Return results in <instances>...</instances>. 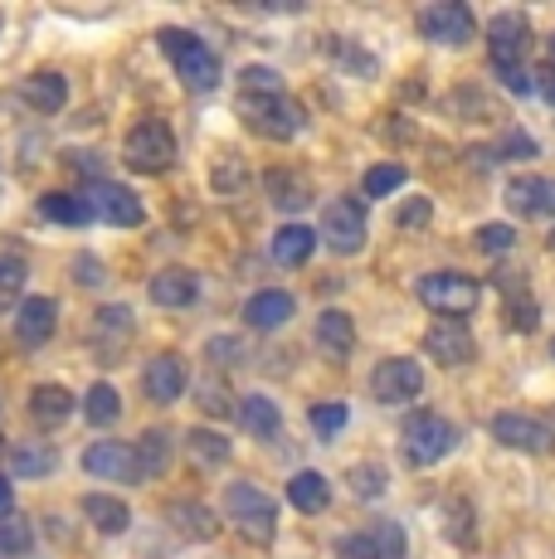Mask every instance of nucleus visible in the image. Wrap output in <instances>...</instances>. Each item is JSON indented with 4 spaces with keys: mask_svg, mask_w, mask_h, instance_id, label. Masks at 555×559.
<instances>
[{
    "mask_svg": "<svg viewBox=\"0 0 555 559\" xmlns=\"http://www.w3.org/2000/svg\"><path fill=\"white\" fill-rule=\"evenodd\" d=\"M156 45L170 59V69H176V79L186 83L190 93H210L220 83V53L205 45V39L196 35V29H156Z\"/></svg>",
    "mask_w": 555,
    "mask_h": 559,
    "instance_id": "2",
    "label": "nucleus"
},
{
    "mask_svg": "<svg viewBox=\"0 0 555 559\" xmlns=\"http://www.w3.org/2000/svg\"><path fill=\"white\" fill-rule=\"evenodd\" d=\"M317 346L336 360H346L351 350H356V326H351V317L341 307H327L322 317H317Z\"/></svg>",
    "mask_w": 555,
    "mask_h": 559,
    "instance_id": "29",
    "label": "nucleus"
},
{
    "mask_svg": "<svg viewBox=\"0 0 555 559\" xmlns=\"http://www.w3.org/2000/svg\"><path fill=\"white\" fill-rule=\"evenodd\" d=\"M83 418H88L93 428H113L117 418H122V400H117V384L98 380L88 394H83Z\"/></svg>",
    "mask_w": 555,
    "mask_h": 559,
    "instance_id": "35",
    "label": "nucleus"
},
{
    "mask_svg": "<svg viewBox=\"0 0 555 559\" xmlns=\"http://www.w3.org/2000/svg\"><path fill=\"white\" fill-rule=\"evenodd\" d=\"M263 190H269V204L273 210H283V214H297V210H307L312 204V180L303 176V170H287V166H278L263 176Z\"/></svg>",
    "mask_w": 555,
    "mask_h": 559,
    "instance_id": "21",
    "label": "nucleus"
},
{
    "mask_svg": "<svg viewBox=\"0 0 555 559\" xmlns=\"http://www.w3.org/2000/svg\"><path fill=\"white\" fill-rule=\"evenodd\" d=\"M386 487H390L386 467H376V462H356V467H351V491H356L361 501L386 497Z\"/></svg>",
    "mask_w": 555,
    "mask_h": 559,
    "instance_id": "42",
    "label": "nucleus"
},
{
    "mask_svg": "<svg viewBox=\"0 0 555 559\" xmlns=\"http://www.w3.org/2000/svg\"><path fill=\"white\" fill-rule=\"evenodd\" d=\"M551 356H555V341H551Z\"/></svg>",
    "mask_w": 555,
    "mask_h": 559,
    "instance_id": "55",
    "label": "nucleus"
},
{
    "mask_svg": "<svg viewBox=\"0 0 555 559\" xmlns=\"http://www.w3.org/2000/svg\"><path fill=\"white\" fill-rule=\"evenodd\" d=\"M186 453H190L196 467H224L234 448H229V438H224V433H215V428H190V433H186Z\"/></svg>",
    "mask_w": 555,
    "mask_h": 559,
    "instance_id": "34",
    "label": "nucleus"
},
{
    "mask_svg": "<svg viewBox=\"0 0 555 559\" xmlns=\"http://www.w3.org/2000/svg\"><path fill=\"white\" fill-rule=\"evenodd\" d=\"M501 200H507V210L521 214V219H546V214H555V176H517V180H507Z\"/></svg>",
    "mask_w": 555,
    "mask_h": 559,
    "instance_id": "17",
    "label": "nucleus"
},
{
    "mask_svg": "<svg viewBox=\"0 0 555 559\" xmlns=\"http://www.w3.org/2000/svg\"><path fill=\"white\" fill-rule=\"evenodd\" d=\"M497 287L507 293V311H511V331H536V321H541V311L536 302L527 297V287L517 283V277H507V273H497Z\"/></svg>",
    "mask_w": 555,
    "mask_h": 559,
    "instance_id": "36",
    "label": "nucleus"
},
{
    "mask_svg": "<svg viewBox=\"0 0 555 559\" xmlns=\"http://www.w3.org/2000/svg\"><path fill=\"white\" fill-rule=\"evenodd\" d=\"M370 394L380 404H410L424 394V365L410 356H390L370 370Z\"/></svg>",
    "mask_w": 555,
    "mask_h": 559,
    "instance_id": "12",
    "label": "nucleus"
},
{
    "mask_svg": "<svg viewBox=\"0 0 555 559\" xmlns=\"http://www.w3.org/2000/svg\"><path fill=\"white\" fill-rule=\"evenodd\" d=\"M122 160L137 170V176H166V170L180 160L176 132L166 127V117H142L137 127H127Z\"/></svg>",
    "mask_w": 555,
    "mask_h": 559,
    "instance_id": "3",
    "label": "nucleus"
},
{
    "mask_svg": "<svg viewBox=\"0 0 555 559\" xmlns=\"http://www.w3.org/2000/svg\"><path fill=\"white\" fill-rule=\"evenodd\" d=\"M127 336H132V311L127 307H98V317H93V350H98L103 360H117L127 346Z\"/></svg>",
    "mask_w": 555,
    "mask_h": 559,
    "instance_id": "22",
    "label": "nucleus"
},
{
    "mask_svg": "<svg viewBox=\"0 0 555 559\" xmlns=\"http://www.w3.org/2000/svg\"><path fill=\"white\" fill-rule=\"evenodd\" d=\"M234 414H239V428H244V433L259 438V443H273L278 428H283V414H278V404L269 400V394H249V400L234 408Z\"/></svg>",
    "mask_w": 555,
    "mask_h": 559,
    "instance_id": "26",
    "label": "nucleus"
},
{
    "mask_svg": "<svg viewBox=\"0 0 555 559\" xmlns=\"http://www.w3.org/2000/svg\"><path fill=\"white\" fill-rule=\"evenodd\" d=\"M73 277H79L83 287H103V283H108V273H103V263H98L93 253H79V258H73Z\"/></svg>",
    "mask_w": 555,
    "mask_h": 559,
    "instance_id": "48",
    "label": "nucleus"
},
{
    "mask_svg": "<svg viewBox=\"0 0 555 559\" xmlns=\"http://www.w3.org/2000/svg\"><path fill=\"white\" fill-rule=\"evenodd\" d=\"M546 243H551V249H555V229H551V239H546Z\"/></svg>",
    "mask_w": 555,
    "mask_h": 559,
    "instance_id": "53",
    "label": "nucleus"
},
{
    "mask_svg": "<svg viewBox=\"0 0 555 559\" xmlns=\"http://www.w3.org/2000/svg\"><path fill=\"white\" fill-rule=\"evenodd\" d=\"M531 93H541V98L555 107V63H546V69H531Z\"/></svg>",
    "mask_w": 555,
    "mask_h": 559,
    "instance_id": "51",
    "label": "nucleus"
},
{
    "mask_svg": "<svg viewBox=\"0 0 555 559\" xmlns=\"http://www.w3.org/2000/svg\"><path fill=\"white\" fill-rule=\"evenodd\" d=\"M424 356L434 365H444V370H458V365H468L477 356V341L473 331H468V321H434L429 331H424Z\"/></svg>",
    "mask_w": 555,
    "mask_h": 559,
    "instance_id": "14",
    "label": "nucleus"
},
{
    "mask_svg": "<svg viewBox=\"0 0 555 559\" xmlns=\"http://www.w3.org/2000/svg\"><path fill=\"white\" fill-rule=\"evenodd\" d=\"M55 326H59V302H55V297H25V302H20V311H15V341L25 350L49 346Z\"/></svg>",
    "mask_w": 555,
    "mask_h": 559,
    "instance_id": "19",
    "label": "nucleus"
},
{
    "mask_svg": "<svg viewBox=\"0 0 555 559\" xmlns=\"http://www.w3.org/2000/svg\"><path fill=\"white\" fill-rule=\"evenodd\" d=\"M35 545V525L25 515H0V555H29Z\"/></svg>",
    "mask_w": 555,
    "mask_h": 559,
    "instance_id": "39",
    "label": "nucleus"
},
{
    "mask_svg": "<svg viewBox=\"0 0 555 559\" xmlns=\"http://www.w3.org/2000/svg\"><path fill=\"white\" fill-rule=\"evenodd\" d=\"M170 525H176L180 535H190V540H215L220 535V515L215 507H205V501H190V497H180V501H170Z\"/></svg>",
    "mask_w": 555,
    "mask_h": 559,
    "instance_id": "23",
    "label": "nucleus"
},
{
    "mask_svg": "<svg viewBox=\"0 0 555 559\" xmlns=\"http://www.w3.org/2000/svg\"><path fill=\"white\" fill-rule=\"evenodd\" d=\"M420 35L429 45H448V49H463L477 39V20L463 0H439V5H424L420 10Z\"/></svg>",
    "mask_w": 555,
    "mask_h": 559,
    "instance_id": "9",
    "label": "nucleus"
},
{
    "mask_svg": "<svg viewBox=\"0 0 555 559\" xmlns=\"http://www.w3.org/2000/svg\"><path fill=\"white\" fill-rule=\"evenodd\" d=\"M346 418H351V408L346 404H312L307 408V424H312V433L322 438V443H332V438L341 433V428H346Z\"/></svg>",
    "mask_w": 555,
    "mask_h": 559,
    "instance_id": "38",
    "label": "nucleus"
},
{
    "mask_svg": "<svg viewBox=\"0 0 555 559\" xmlns=\"http://www.w3.org/2000/svg\"><path fill=\"white\" fill-rule=\"evenodd\" d=\"M414 297L429 311H439L444 321H468V311H477V302H483V283L453 273V267H439V273H424L414 283Z\"/></svg>",
    "mask_w": 555,
    "mask_h": 559,
    "instance_id": "6",
    "label": "nucleus"
},
{
    "mask_svg": "<svg viewBox=\"0 0 555 559\" xmlns=\"http://www.w3.org/2000/svg\"><path fill=\"white\" fill-rule=\"evenodd\" d=\"M234 112H239V122L249 127L253 136H263V142H293V136H303V127H307V112L287 98V88H278V93L239 88Z\"/></svg>",
    "mask_w": 555,
    "mask_h": 559,
    "instance_id": "1",
    "label": "nucleus"
},
{
    "mask_svg": "<svg viewBox=\"0 0 555 559\" xmlns=\"http://www.w3.org/2000/svg\"><path fill=\"white\" fill-rule=\"evenodd\" d=\"M220 507H224V515L234 521V531H239L244 540L273 545V535H278V501L263 487H253V481H229Z\"/></svg>",
    "mask_w": 555,
    "mask_h": 559,
    "instance_id": "4",
    "label": "nucleus"
},
{
    "mask_svg": "<svg viewBox=\"0 0 555 559\" xmlns=\"http://www.w3.org/2000/svg\"><path fill=\"white\" fill-rule=\"evenodd\" d=\"M79 507H83V515H88V525L98 535H122L127 525H132V511H127V501L108 497V491H88Z\"/></svg>",
    "mask_w": 555,
    "mask_h": 559,
    "instance_id": "27",
    "label": "nucleus"
},
{
    "mask_svg": "<svg viewBox=\"0 0 555 559\" xmlns=\"http://www.w3.org/2000/svg\"><path fill=\"white\" fill-rule=\"evenodd\" d=\"M25 277H29L25 258L10 253V249H0V297H15L20 287H25Z\"/></svg>",
    "mask_w": 555,
    "mask_h": 559,
    "instance_id": "44",
    "label": "nucleus"
},
{
    "mask_svg": "<svg viewBox=\"0 0 555 559\" xmlns=\"http://www.w3.org/2000/svg\"><path fill=\"white\" fill-rule=\"evenodd\" d=\"M312 249H317V229H307L297 219L273 234V263H283V267H303L312 258Z\"/></svg>",
    "mask_w": 555,
    "mask_h": 559,
    "instance_id": "31",
    "label": "nucleus"
},
{
    "mask_svg": "<svg viewBox=\"0 0 555 559\" xmlns=\"http://www.w3.org/2000/svg\"><path fill=\"white\" fill-rule=\"evenodd\" d=\"M83 472H93V477H103V481H127V487L142 481L132 443H117V438H103V443L83 448Z\"/></svg>",
    "mask_w": 555,
    "mask_h": 559,
    "instance_id": "16",
    "label": "nucleus"
},
{
    "mask_svg": "<svg viewBox=\"0 0 555 559\" xmlns=\"http://www.w3.org/2000/svg\"><path fill=\"white\" fill-rule=\"evenodd\" d=\"M448 515H453V521H444L448 540H458L463 550H473V507H468V497H453V501H448Z\"/></svg>",
    "mask_w": 555,
    "mask_h": 559,
    "instance_id": "43",
    "label": "nucleus"
},
{
    "mask_svg": "<svg viewBox=\"0 0 555 559\" xmlns=\"http://www.w3.org/2000/svg\"><path fill=\"white\" fill-rule=\"evenodd\" d=\"M137 472H142V481L162 477V472L170 467V428H146L142 438H137Z\"/></svg>",
    "mask_w": 555,
    "mask_h": 559,
    "instance_id": "32",
    "label": "nucleus"
},
{
    "mask_svg": "<svg viewBox=\"0 0 555 559\" xmlns=\"http://www.w3.org/2000/svg\"><path fill=\"white\" fill-rule=\"evenodd\" d=\"M493 73L501 79V88L517 93V98H527V93H531V69H527V63H521V69H493Z\"/></svg>",
    "mask_w": 555,
    "mask_h": 559,
    "instance_id": "49",
    "label": "nucleus"
},
{
    "mask_svg": "<svg viewBox=\"0 0 555 559\" xmlns=\"http://www.w3.org/2000/svg\"><path fill=\"white\" fill-rule=\"evenodd\" d=\"M366 234H370L366 204H361L356 195H336L322 210V234H317V239H322L336 258H356L361 249H366Z\"/></svg>",
    "mask_w": 555,
    "mask_h": 559,
    "instance_id": "7",
    "label": "nucleus"
},
{
    "mask_svg": "<svg viewBox=\"0 0 555 559\" xmlns=\"http://www.w3.org/2000/svg\"><path fill=\"white\" fill-rule=\"evenodd\" d=\"M327 59H336V63H346V69L351 73H356V79H376V69H380V63L376 59H370V53H361L356 45H351V39H341V35H332V39H327Z\"/></svg>",
    "mask_w": 555,
    "mask_h": 559,
    "instance_id": "37",
    "label": "nucleus"
},
{
    "mask_svg": "<svg viewBox=\"0 0 555 559\" xmlns=\"http://www.w3.org/2000/svg\"><path fill=\"white\" fill-rule=\"evenodd\" d=\"M404 166H394V160H386V166H370L366 176H361V190H366L370 200H380V195H394V190L404 186Z\"/></svg>",
    "mask_w": 555,
    "mask_h": 559,
    "instance_id": "40",
    "label": "nucleus"
},
{
    "mask_svg": "<svg viewBox=\"0 0 555 559\" xmlns=\"http://www.w3.org/2000/svg\"><path fill=\"white\" fill-rule=\"evenodd\" d=\"M531 49V20L521 10H497L487 20V59L493 69H521Z\"/></svg>",
    "mask_w": 555,
    "mask_h": 559,
    "instance_id": "10",
    "label": "nucleus"
},
{
    "mask_svg": "<svg viewBox=\"0 0 555 559\" xmlns=\"http://www.w3.org/2000/svg\"><path fill=\"white\" fill-rule=\"evenodd\" d=\"M287 507L303 515H322L332 507V481H327L322 472H297V477H287Z\"/></svg>",
    "mask_w": 555,
    "mask_h": 559,
    "instance_id": "25",
    "label": "nucleus"
},
{
    "mask_svg": "<svg viewBox=\"0 0 555 559\" xmlns=\"http://www.w3.org/2000/svg\"><path fill=\"white\" fill-rule=\"evenodd\" d=\"M0 515H15V487H10V477H0Z\"/></svg>",
    "mask_w": 555,
    "mask_h": 559,
    "instance_id": "52",
    "label": "nucleus"
},
{
    "mask_svg": "<svg viewBox=\"0 0 555 559\" xmlns=\"http://www.w3.org/2000/svg\"><path fill=\"white\" fill-rule=\"evenodd\" d=\"M458 424L444 414H410L400 428V453L410 467H434V462H444L448 453L458 448Z\"/></svg>",
    "mask_w": 555,
    "mask_h": 559,
    "instance_id": "5",
    "label": "nucleus"
},
{
    "mask_svg": "<svg viewBox=\"0 0 555 559\" xmlns=\"http://www.w3.org/2000/svg\"><path fill=\"white\" fill-rule=\"evenodd\" d=\"M55 467H59V453L49 443H15L10 448V472H15V477L39 481V477H49Z\"/></svg>",
    "mask_w": 555,
    "mask_h": 559,
    "instance_id": "33",
    "label": "nucleus"
},
{
    "mask_svg": "<svg viewBox=\"0 0 555 559\" xmlns=\"http://www.w3.org/2000/svg\"><path fill=\"white\" fill-rule=\"evenodd\" d=\"M551 53H555V35H551Z\"/></svg>",
    "mask_w": 555,
    "mask_h": 559,
    "instance_id": "54",
    "label": "nucleus"
},
{
    "mask_svg": "<svg viewBox=\"0 0 555 559\" xmlns=\"http://www.w3.org/2000/svg\"><path fill=\"white\" fill-rule=\"evenodd\" d=\"M83 200L93 204V219H108L117 229H137L146 219V204L137 200V190L117 186V180H93Z\"/></svg>",
    "mask_w": 555,
    "mask_h": 559,
    "instance_id": "13",
    "label": "nucleus"
},
{
    "mask_svg": "<svg viewBox=\"0 0 555 559\" xmlns=\"http://www.w3.org/2000/svg\"><path fill=\"white\" fill-rule=\"evenodd\" d=\"M39 219L83 229V224H93V204L83 195H73V190H49V195H39Z\"/></svg>",
    "mask_w": 555,
    "mask_h": 559,
    "instance_id": "28",
    "label": "nucleus"
},
{
    "mask_svg": "<svg viewBox=\"0 0 555 559\" xmlns=\"http://www.w3.org/2000/svg\"><path fill=\"white\" fill-rule=\"evenodd\" d=\"M200 408H205V414H215V418L229 414V394H224V384L210 380L205 390H200Z\"/></svg>",
    "mask_w": 555,
    "mask_h": 559,
    "instance_id": "50",
    "label": "nucleus"
},
{
    "mask_svg": "<svg viewBox=\"0 0 555 559\" xmlns=\"http://www.w3.org/2000/svg\"><path fill=\"white\" fill-rule=\"evenodd\" d=\"M429 219H434V204L424 200V195L404 200L400 214H394V224H400V229H429Z\"/></svg>",
    "mask_w": 555,
    "mask_h": 559,
    "instance_id": "46",
    "label": "nucleus"
},
{
    "mask_svg": "<svg viewBox=\"0 0 555 559\" xmlns=\"http://www.w3.org/2000/svg\"><path fill=\"white\" fill-rule=\"evenodd\" d=\"M146 297H152L162 311H186L200 302V273L196 267H162L146 283Z\"/></svg>",
    "mask_w": 555,
    "mask_h": 559,
    "instance_id": "18",
    "label": "nucleus"
},
{
    "mask_svg": "<svg viewBox=\"0 0 555 559\" xmlns=\"http://www.w3.org/2000/svg\"><path fill=\"white\" fill-rule=\"evenodd\" d=\"M69 414H73V390H63V384H35L29 390V418L39 428H59Z\"/></svg>",
    "mask_w": 555,
    "mask_h": 559,
    "instance_id": "30",
    "label": "nucleus"
},
{
    "mask_svg": "<svg viewBox=\"0 0 555 559\" xmlns=\"http://www.w3.org/2000/svg\"><path fill=\"white\" fill-rule=\"evenodd\" d=\"M404 550H410V545H404L400 521H370L336 540L341 559H404Z\"/></svg>",
    "mask_w": 555,
    "mask_h": 559,
    "instance_id": "11",
    "label": "nucleus"
},
{
    "mask_svg": "<svg viewBox=\"0 0 555 559\" xmlns=\"http://www.w3.org/2000/svg\"><path fill=\"white\" fill-rule=\"evenodd\" d=\"M293 293H283V287H263V293H253L249 302H244V326H253V331H278V326H287L293 321Z\"/></svg>",
    "mask_w": 555,
    "mask_h": 559,
    "instance_id": "20",
    "label": "nucleus"
},
{
    "mask_svg": "<svg viewBox=\"0 0 555 559\" xmlns=\"http://www.w3.org/2000/svg\"><path fill=\"white\" fill-rule=\"evenodd\" d=\"M142 390H146V400L152 404H176L180 394L190 390V370H186V360L176 356V350H162V356H152L146 360V370H142Z\"/></svg>",
    "mask_w": 555,
    "mask_h": 559,
    "instance_id": "15",
    "label": "nucleus"
},
{
    "mask_svg": "<svg viewBox=\"0 0 555 559\" xmlns=\"http://www.w3.org/2000/svg\"><path fill=\"white\" fill-rule=\"evenodd\" d=\"M493 438L501 448H511V453H527V457H546L555 453V428L541 424V418L531 414H517V408H501V414H493Z\"/></svg>",
    "mask_w": 555,
    "mask_h": 559,
    "instance_id": "8",
    "label": "nucleus"
},
{
    "mask_svg": "<svg viewBox=\"0 0 555 559\" xmlns=\"http://www.w3.org/2000/svg\"><path fill=\"white\" fill-rule=\"evenodd\" d=\"M20 98H25L35 112H63V103H69V79L55 69H45V73H29L25 83H20Z\"/></svg>",
    "mask_w": 555,
    "mask_h": 559,
    "instance_id": "24",
    "label": "nucleus"
},
{
    "mask_svg": "<svg viewBox=\"0 0 555 559\" xmlns=\"http://www.w3.org/2000/svg\"><path fill=\"white\" fill-rule=\"evenodd\" d=\"M239 88H249V93H278V88H283V79H278L273 69H263V63H259V69L249 63V69L239 73Z\"/></svg>",
    "mask_w": 555,
    "mask_h": 559,
    "instance_id": "47",
    "label": "nucleus"
},
{
    "mask_svg": "<svg viewBox=\"0 0 555 559\" xmlns=\"http://www.w3.org/2000/svg\"><path fill=\"white\" fill-rule=\"evenodd\" d=\"M477 249H483V253L517 249V229H511V224H483V229H477Z\"/></svg>",
    "mask_w": 555,
    "mask_h": 559,
    "instance_id": "45",
    "label": "nucleus"
},
{
    "mask_svg": "<svg viewBox=\"0 0 555 559\" xmlns=\"http://www.w3.org/2000/svg\"><path fill=\"white\" fill-rule=\"evenodd\" d=\"M477 156H487V160H531V156H541V142H536V136H527V132H517V127H511V132L501 136L493 152H477Z\"/></svg>",
    "mask_w": 555,
    "mask_h": 559,
    "instance_id": "41",
    "label": "nucleus"
}]
</instances>
